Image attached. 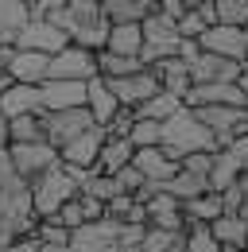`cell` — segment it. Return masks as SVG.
Listing matches in <instances>:
<instances>
[{
	"label": "cell",
	"instance_id": "3",
	"mask_svg": "<svg viewBox=\"0 0 248 252\" xmlns=\"http://www.w3.org/2000/svg\"><path fill=\"white\" fill-rule=\"evenodd\" d=\"M82 175H86V171L66 167L62 159L55 163V167H47L43 175H35V179L28 183L31 187V202H35V214H39V218H55L62 202H70V198L78 194Z\"/></svg>",
	"mask_w": 248,
	"mask_h": 252
},
{
	"label": "cell",
	"instance_id": "51",
	"mask_svg": "<svg viewBox=\"0 0 248 252\" xmlns=\"http://www.w3.org/2000/svg\"><path fill=\"white\" fill-rule=\"evenodd\" d=\"M167 252H186V245H183V237H179V241H175V245H171V249Z\"/></svg>",
	"mask_w": 248,
	"mask_h": 252
},
{
	"label": "cell",
	"instance_id": "34",
	"mask_svg": "<svg viewBox=\"0 0 248 252\" xmlns=\"http://www.w3.org/2000/svg\"><path fill=\"white\" fill-rule=\"evenodd\" d=\"M159 136H163V125L159 121H144V117H136V125L128 132L132 148H159Z\"/></svg>",
	"mask_w": 248,
	"mask_h": 252
},
{
	"label": "cell",
	"instance_id": "55",
	"mask_svg": "<svg viewBox=\"0 0 248 252\" xmlns=\"http://www.w3.org/2000/svg\"><path fill=\"white\" fill-rule=\"evenodd\" d=\"M245 252H248V233H245Z\"/></svg>",
	"mask_w": 248,
	"mask_h": 252
},
{
	"label": "cell",
	"instance_id": "6",
	"mask_svg": "<svg viewBox=\"0 0 248 252\" xmlns=\"http://www.w3.org/2000/svg\"><path fill=\"white\" fill-rule=\"evenodd\" d=\"M43 117V136H47V144H70L74 136H82L86 128H93V117L86 105H78V109H55V113H39Z\"/></svg>",
	"mask_w": 248,
	"mask_h": 252
},
{
	"label": "cell",
	"instance_id": "35",
	"mask_svg": "<svg viewBox=\"0 0 248 252\" xmlns=\"http://www.w3.org/2000/svg\"><path fill=\"white\" fill-rule=\"evenodd\" d=\"M35 241H39V245H70V229L59 225L55 218H39V225H35Z\"/></svg>",
	"mask_w": 248,
	"mask_h": 252
},
{
	"label": "cell",
	"instance_id": "20",
	"mask_svg": "<svg viewBox=\"0 0 248 252\" xmlns=\"http://www.w3.org/2000/svg\"><path fill=\"white\" fill-rule=\"evenodd\" d=\"M148 70L159 78V90H167V94H175V97H186V90L194 86V82H190V70H186V63L179 59V55L159 59V63H152Z\"/></svg>",
	"mask_w": 248,
	"mask_h": 252
},
{
	"label": "cell",
	"instance_id": "17",
	"mask_svg": "<svg viewBox=\"0 0 248 252\" xmlns=\"http://www.w3.org/2000/svg\"><path fill=\"white\" fill-rule=\"evenodd\" d=\"M47 70H51V55H43V51H20L16 47V55L8 63V78L20 82V86H39V82H47Z\"/></svg>",
	"mask_w": 248,
	"mask_h": 252
},
{
	"label": "cell",
	"instance_id": "21",
	"mask_svg": "<svg viewBox=\"0 0 248 252\" xmlns=\"http://www.w3.org/2000/svg\"><path fill=\"white\" fill-rule=\"evenodd\" d=\"M86 109H90V117H93V125H109L113 121V113L121 109V101L113 97V90L105 86V78H90L86 82Z\"/></svg>",
	"mask_w": 248,
	"mask_h": 252
},
{
	"label": "cell",
	"instance_id": "43",
	"mask_svg": "<svg viewBox=\"0 0 248 252\" xmlns=\"http://www.w3.org/2000/svg\"><path fill=\"white\" fill-rule=\"evenodd\" d=\"M78 202H82V210H86V221H101V218H105V202L86 198V194H78Z\"/></svg>",
	"mask_w": 248,
	"mask_h": 252
},
{
	"label": "cell",
	"instance_id": "16",
	"mask_svg": "<svg viewBox=\"0 0 248 252\" xmlns=\"http://www.w3.org/2000/svg\"><path fill=\"white\" fill-rule=\"evenodd\" d=\"M183 105L186 109H198V105H241L245 109V90L237 82H202L186 90Z\"/></svg>",
	"mask_w": 248,
	"mask_h": 252
},
{
	"label": "cell",
	"instance_id": "24",
	"mask_svg": "<svg viewBox=\"0 0 248 252\" xmlns=\"http://www.w3.org/2000/svg\"><path fill=\"white\" fill-rule=\"evenodd\" d=\"M132 156H136L132 140H124V136H105L101 156H97V167H93V171H101V175H117L121 167L132 163Z\"/></svg>",
	"mask_w": 248,
	"mask_h": 252
},
{
	"label": "cell",
	"instance_id": "39",
	"mask_svg": "<svg viewBox=\"0 0 248 252\" xmlns=\"http://www.w3.org/2000/svg\"><path fill=\"white\" fill-rule=\"evenodd\" d=\"M55 221H59V225H66L70 233L86 225V210H82V202H78V194H74L70 202H62V206H59V214H55Z\"/></svg>",
	"mask_w": 248,
	"mask_h": 252
},
{
	"label": "cell",
	"instance_id": "29",
	"mask_svg": "<svg viewBox=\"0 0 248 252\" xmlns=\"http://www.w3.org/2000/svg\"><path fill=\"white\" fill-rule=\"evenodd\" d=\"M183 109V97H175V94H167V90H159L155 97H148L144 105H136V117H144V121H167V117H175Z\"/></svg>",
	"mask_w": 248,
	"mask_h": 252
},
{
	"label": "cell",
	"instance_id": "22",
	"mask_svg": "<svg viewBox=\"0 0 248 252\" xmlns=\"http://www.w3.org/2000/svg\"><path fill=\"white\" fill-rule=\"evenodd\" d=\"M0 109L4 117H24V113H43V101H39V86H20L12 82L4 94H0Z\"/></svg>",
	"mask_w": 248,
	"mask_h": 252
},
{
	"label": "cell",
	"instance_id": "32",
	"mask_svg": "<svg viewBox=\"0 0 248 252\" xmlns=\"http://www.w3.org/2000/svg\"><path fill=\"white\" fill-rule=\"evenodd\" d=\"M136 70H144L140 59L113 55V51H97V78H124V74H136Z\"/></svg>",
	"mask_w": 248,
	"mask_h": 252
},
{
	"label": "cell",
	"instance_id": "45",
	"mask_svg": "<svg viewBox=\"0 0 248 252\" xmlns=\"http://www.w3.org/2000/svg\"><path fill=\"white\" fill-rule=\"evenodd\" d=\"M12 55H16V47H12V43H0V74H8V63H12Z\"/></svg>",
	"mask_w": 248,
	"mask_h": 252
},
{
	"label": "cell",
	"instance_id": "18",
	"mask_svg": "<svg viewBox=\"0 0 248 252\" xmlns=\"http://www.w3.org/2000/svg\"><path fill=\"white\" fill-rule=\"evenodd\" d=\"M144 210H148V225H155V229H171V233H183V229H186L183 202L171 198V194H163V190L144 202Z\"/></svg>",
	"mask_w": 248,
	"mask_h": 252
},
{
	"label": "cell",
	"instance_id": "4",
	"mask_svg": "<svg viewBox=\"0 0 248 252\" xmlns=\"http://www.w3.org/2000/svg\"><path fill=\"white\" fill-rule=\"evenodd\" d=\"M140 28H144V47H140V63H144V66L179 55V43H183V39H179V28H175L171 16L152 12V16L140 20Z\"/></svg>",
	"mask_w": 248,
	"mask_h": 252
},
{
	"label": "cell",
	"instance_id": "15",
	"mask_svg": "<svg viewBox=\"0 0 248 252\" xmlns=\"http://www.w3.org/2000/svg\"><path fill=\"white\" fill-rule=\"evenodd\" d=\"M39 101H43V113H55V109H78V105H86V82L47 78V82H39Z\"/></svg>",
	"mask_w": 248,
	"mask_h": 252
},
{
	"label": "cell",
	"instance_id": "5",
	"mask_svg": "<svg viewBox=\"0 0 248 252\" xmlns=\"http://www.w3.org/2000/svg\"><path fill=\"white\" fill-rule=\"evenodd\" d=\"M47 78H66V82H90V78H97V51L66 43L59 55H51Z\"/></svg>",
	"mask_w": 248,
	"mask_h": 252
},
{
	"label": "cell",
	"instance_id": "54",
	"mask_svg": "<svg viewBox=\"0 0 248 252\" xmlns=\"http://www.w3.org/2000/svg\"><path fill=\"white\" fill-rule=\"evenodd\" d=\"M245 132H248V109H245V128H241V136H245Z\"/></svg>",
	"mask_w": 248,
	"mask_h": 252
},
{
	"label": "cell",
	"instance_id": "12",
	"mask_svg": "<svg viewBox=\"0 0 248 252\" xmlns=\"http://www.w3.org/2000/svg\"><path fill=\"white\" fill-rule=\"evenodd\" d=\"M101 144H105V128L93 125V128H86L82 136H74L70 144H62V148H59V159L66 163V167L93 171V167H97V156H101Z\"/></svg>",
	"mask_w": 248,
	"mask_h": 252
},
{
	"label": "cell",
	"instance_id": "41",
	"mask_svg": "<svg viewBox=\"0 0 248 252\" xmlns=\"http://www.w3.org/2000/svg\"><path fill=\"white\" fill-rule=\"evenodd\" d=\"M179 167L183 171H190V175H210V167H214V152H190V156H183L179 159Z\"/></svg>",
	"mask_w": 248,
	"mask_h": 252
},
{
	"label": "cell",
	"instance_id": "14",
	"mask_svg": "<svg viewBox=\"0 0 248 252\" xmlns=\"http://www.w3.org/2000/svg\"><path fill=\"white\" fill-rule=\"evenodd\" d=\"M190 82L194 86H202V82H237L241 78V63H233V59H221V55H210V51H198L190 63Z\"/></svg>",
	"mask_w": 248,
	"mask_h": 252
},
{
	"label": "cell",
	"instance_id": "53",
	"mask_svg": "<svg viewBox=\"0 0 248 252\" xmlns=\"http://www.w3.org/2000/svg\"><path fill=\"white\" fill-rule=\"evenodd\" d=\"M179 4H183V8H198L202 0H179Z\"/></svg>",
	"mask_w": 248,
	"mask_h": 252
},
{
	"label": "cell",
	"instance_id": "37",
	"mask_svg": "<svg viewBox=\"0 0 248 252\" xmlns=\"http://www.w3.org/2000/svg\"><path fill=\"white\" fill-rule=\"evenodd\" d=\"M179 237H183V233H171V229H155V225H148L140 245H144V252H167Z\"/></svg>",
	"mask_w": 248,
	"mask_h": 252
},
{
	"label": "cell",
	"instance_id": "7",
	"mask_svg": "<svg viewBox=\"0 0 248 252\" xmlns=\"http://www.w3.org/2000/svg\"><path fill=\"white\" fill-rule=\"evenodd\" d=\"M8 159H12L16 175L31 183L35 175H43L47 167H55V163H59V148H55V144H47V140H31V144H8Z\"/></svg>",
	"mask_w": 248,
	"mask_h": 252
},
{
	"label": "cell",
	"instance_id": "40",
	"mask_svg": "<svg viewBox=\"0 0 248 252\" xmlns=\"http://www.w3.org/2000/svg\"><path fill=\"white\" fill-rule=\"evenodd\" d=\"M132 125H136V109H128V105H121V109L113 113V121L105 125V136H124V140H128V132H132Z\"/></svg>",
	"mask_w": 248,
	"mask_h": 252
},
{
	"label": "cell",
	"instance_id": "30",
	"mask_svg": "<svg viewBox=\"0 0 248 252\" xmlns=\"http://www.w3.org/2000/svg\"><path fill=\"white\" fill-rule=\"evenodd\" d=\"M210 233H214L217 245H237V249H245V233H248V225L237 218V214H221V218L210 221Z\"/></svg>",
	"mask_w": 248,
	"mask_h": 252
},
{
	"label": "cell",
	"instance_id": "19",
	"mask_svg": "<svg viewBox=\"0 0 248 252\" xmlns=\"http://www.w3.org/2000/svg\"><path fill=\"white\" fill-rule=\"evenodd\" d=\"M132 167H136V171H140L148 183H167V179L179 171V159H171L163 148H136Z\"/></svg>",
	"mask_w": 248,
	"mask_h": 252
},
{
	"label": "cell",
	"instance_id": "44",
	"mask_svg": "<svg viewBox=\"0 0 248 252\" xmlns=\"http://www.w3.org/2000/svg\"><path fill=\"white\" fill-rule=\"evenodd\" d=\"M39 249H43V245H39L35 237H16V241H12L4 252H39Z\"/></svg>",
	"mask_w": 248,
	"mask_h": 252
},
{
	"label": "cell",
	"instance_id": "38",
	"mask_svg": "<svg viewBox=\"0 0 248 252\" xmlns=\"http://www.w3.org/2000/svg\"><path fill=\"white\" fill-rule=\"evenodd\" d=\"M175 28H179V39H198V35L206 32L210 24L202 20V12H198V8H186L183 16L175 20Z\"/></svg>",
	"mask_w": 248,
	"mask_h": 252
},
{
	"label": "cell",
	"instance_id": "1",
	"mask_svg": "<svg viewBox=\"0 0 248 252\" xmlns=\"http://www.w3.org/2000/svg\"><path fill=\"white\" fill-rule=\"evenodd\" d=\"M43 20H51L55 28H62L70 35V43H78L86 51H101L105 39H109V20L101 12V0H66L59 12H51Z\"/></svg>",
	"mask_w": 248,
	"mask_h": 252
},
{
	"label": "cell",
	"instance_id": "9",
	"mask_svg": "<svg viewBox=\"0 0 248 252\" xmlns=\"http://www.w3.org/2000/svg\"><path fill=\"white\" fill-rule=\"evenodd\" d=\"M202 125L214 132L217 148H225L233 136H241V128H245V109L241 105H198V109H190Z\"/></svg>",
	"mask_w": 248,
	"mask_h": 252
},
{
	"label": "cell",
	"instance_id": "31",
	"mask_svg": "<svg viewBox=\"0 0 248 252\" xmlns=\"http://www.w3.org/2000/svg\"><path fill=\"white\" fill-rule=\"evenodd\" d=\"M31 140H47L43 136V117L39 113L8 117V144H31Z\"/></svg>",
	"mask_w": 248,
	"mask_h": 252
},
{
	"label": "cell",
	"instance_id": "50",
	"mask_svg": "<svg viewBox=\"0 0 248 252\" xmlns=\"http://www.w3.org/2000/svg\"><path fill=\"white\" fill-rule=\"evenodd\" d=\"M117 252H144V245H117Z\"/></svg>",
	"mask_w": 248,
	"mask_h": 252
},
{
	"label": "cell",
	"instance_id": "11",
	"mask_svg": "<svg viewBox=\"0 0 248 252\" xmlns=\"http://www.w3.org/2000/svg\"><path fill=\"white\" fill-rule=\"evenodd\" d=\"M105 86H109L113 97H117L121 105H128V109H136V105H144L148 97L159 94V78H155L148 66L136 70V74H124V78H105Z\"/></svg>",
	"mask_w": 248,
	"mask_h": 252
},
{
	"label": "cell",
	"instance_id": "46",
	"mask_svg": "<svg viewBox=\"0 0 248 252\" xmlns=\"http://www.w3.org/2000/svg\"><path fill=\"white\" fill-rule=\"evenodd\" d=\"M0 148H8V117H4V109H0Z\"/></svg>",
	"mask_w": 248,
	"mask_h": 252
},
{
	"label": "cell",
	"instance_id": "13",
	"mask_svg": "<svg viewBox=\"0 0 248 252\" xmlns=\"http://www.w3.org/2000/svg\"><path fill=\"white\" fill-rule=\"evenodd\" d=\"M117 229H121V221H113V218L86 221L82 229L70 233V245L78 252H117Z\"/></svg>",
	"mask_w": 248,
	"mask_h": 252
},
{
	"label": "cell",
	"instance_id": "49",
	"mask_svg": "<svg viewBox=\"0 0 248 252\" xmlns=\"http://www.w3.org/2000/svg\"><path fill=\"white\" fill-rule=\"evenodd\" d=\"M237 218H241V221L248 225V194H245V202H241V210H237Z\"/></svg>",
	"mask_w": 248,
	"mask_h": 252
},
{
	"label": "cell",
	"instance_id": "27",
	"mask_svg": "<svg viewBox=\"0 0 248 252\" xmlns=\"http://www.w3.org/2000/svg\"><path fill=\"white\" fill-rule=\"evenodd\" d=\"M214 218H221V198H217L214 190H206V194L183 202V221L186 225H210Z\"/></svg>",
	"mask_w": 248,
	"mask_h": 252
},
{
	"label": "cell",
	"instance_id": "10",
	"mask_svg": "<svg viewBox=\"0 0 248 252\" xmlns=\"http://www.w3.org/2000/svg\"><path fill=\"white\" fill-rule=\"evenodd\" d=\"M66 43H70V35L62 32V28H55V24L43 20V16H31V24L16 35L12 47H20V51H43V55H59Z\"/></svg>",
	"mask_w": 248,
	"mask_h": 252
},
{
	"label": "cell",
	"instance_id": "2",
	"mask_svg": "<svg viewBox=\"0 0 248 252\" xmlns=\"http://www.w3.org/2000/svg\"><path fill=\"white\" fill-rule=\"evenodd\" d=\"M159 148H163L171 159H183V156H190V152H217V140H214V132H210V128L183 105L175 117L163 121Z\"/></svg>",
	"mask_w": 248,
	"mask_h": 252
},
{
	"label": "cell",
	"instance_id": "33",
	"mask_svg": "<svg viewBox=\"0 0 248 252\" xmlns=\"http://www.w3.org/2000/svg\"><path fill=\"white\" fill-rule=\"evenodd\" d=\"M183 245H186V252H221V245H217L214 233H210V225H186Z\"/></svg>",
	"mask_w": 248,
	"mask_h": 252
},
{
	"label": "cell",
	"instance_id": "8",
	"mask_svg": "<svg viewBox=\"0 0 248 252\" xmlns=\"http://www.w3.org/2000/svg\"><path fill=\"white\" fill-rule=\"evenodd\" d=\"M198 47L210 51V55H221V59H233V63H245L248 51V28H237V24H214L198 35Z\"/></svg>",
	"mask_w": 248,
	"mask_h": 252
},
{
	"label": "cell",
	"instance_id": "23",
	"mask_svg": "<svg viewBox=\"0 0 248 252\" xmlns=\"http://www.w3.org/2000/svg\"><path fill=\"white\" fill-rule=\"evenodd\" d=\"M140 47H144V28H140V24H109V39H105L101 51L140 59Z\"/></svg>",
	"mask_w": 248,
	"mask_h": 252
},
{
	"label": "cell",
	"instance_id": "28",
	"mask_svg": "<svg viewBox=\"0 0 248 252\" xmlns=\"http://www.w3.org/2000/svg\"><path fill=\"white\" fill-rule=\"evenodd\" d=\"M159 190L163 194H171V198H179V202H186V198H198V194H206L210 190V183L202 179V175H190V171H175L167 183H159Z\"/></svg>",
	"mask_w": 248,
	"mask_h": 252
},
{
	"label": "cell",
	"instance_id": "25",
	"mask_svg": "<svg viewBox=\"0 0 248 252\" xmlns=\"http://www.w3.org/2000/svg\"><path fill=\"white\" fill-rule=\"evenodd\" d=\"M31 24V0H0V39L16 43V35Z\"/></svg>",
	"mask_w": 248,
	"mask_h": 252
},
{
	"label": "cell",
	"instance_id": "42",
	"mask_svg": "<svg viewBox=\"0 0 248 252\" xmlns=\"http://www.w3.org/2000/svg\"><path fill=\"white\" fill-rule=\"evenodd\" d=\"M113 179H117V190H121V194H140V187L148 183V179H144V175H140L132 163H128V167H121Z\"/></svg>",
	"mask_w": 248,
	"mask_h": 252
},
{
	"label": "cell",
	"instance_id": "36",
	"mask_svg": "<svg viewBox=\"0 0 248 252\" xmlns=\"http://www.w3.org/2000/svg\"><path fill=\"white\" fill-rule=\"evenodd\" d=\"M217 4V24H248V0H214Z\"/></svg>",
	"mask_w": 248,
	"mask_h": 252
},
{
	"label": "cell",
	"instance_id": "26",
	"mask_svg": "<svg viewBox=\"0 0 248 252\" xmlns=\"http://www.w3.org/2000/svg\"><path fill=\"white\" fill-rule=\"evenodd\" d=\"M237 179H241V163L233 159V152H229V148H217V152H214V167H210V175H206L210 190H214V194H221L225 187H233Z\"/></svg>",
	"mask_w": 248,
	"mask_h": 252
},
{
	"label": "cell",
	"instance_id": "52",
	"mask_svg": "<svg viewBox=\"0 0 248 252\" xmlns=\"http://www.w3.org/2000/svg\"><path fill=\"white\" fill-rule=\"evenodd\" d=\"M8 86H12V78H8V74H0V94H4Z\"/></svg>",
	"mask_w": 248,
	"mask_h": 252
},
{
	"label": "cell",
	"instance_id": "47",
	"mask_svg": "<svg viewBox=\"0 0 248 252\" xmlns=\"http://www.w3.org/2000/svg\"><path fill=\"white\" fill-rule=\"evenodd\" d=\"M39 252H78V249H74V245H43Z\"/></svg>",
	"mask_w": 248,
	"mask_h": 252
},
{
	"label": "cell",
	"instance_id": "48",
	"mask_svg": "<svg viewBox=\"0 0 248 252\" xmlns=\"http://www.w3.org/2000/svg\"><path fill=\"white\" fill-rule=\"evenodd\" d=\"M237 86L245 90V97H248V66H241V78H237Z\"/></svg>",
	"mask_w": 248,
	"mask_h": 252
}]
</instances>
